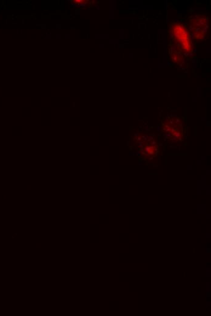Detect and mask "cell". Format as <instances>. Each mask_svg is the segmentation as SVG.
Instances as JSON below:
<instances>
[{"instance_id":"1","label":"cell","mask_w":211,"mask_h":316,"mask_svg":"<svg viewBox=\"0 0 211 316\" xmlns=\"http://www.w3.org/2000/svg\"><path fill=\"white\" fill-rule=\"evenodd\" d=\"M171 32L173 40L180 51L183 53H189L192 51V41L189 31L185 26L181 23H175L172 26Z\"/></svg>"},{"instance_id":"2","label":"cell","mask_w":211,"mask_h":316,"mask_svg":"<svg viewBox=\"0 0 211 316\" xmlns=\"http://www.w3.org/2000/svg\"><path fill=\"white\" fill-rule=\"evenodd\" d=\"M208 25V19L204 15H199L191 21V26L195 30L203 31Z\"/></svg>"},{"instance_id":"3","label":"cell","mask_w":211,"mask_h":316,"mask_svg":"<svg viewBox=\"0 0 211 316\" xmlns=\"http://www.w3.org/2000/svg\"><path fill=\"white\" fill-rule=\"evenodd\" d=\"M171 58L172 62L174 63L176 65H181L183 63V61H184L183 57L181 54L176 53H173L171 56Z\"/></svg>"},{"instance_id":"4","label":"cell","mask_w":211,"mask_h":316,"mask_svg":"<svg viewBox=\"0 0 211 316\" xmlns=\"http://www.w3.org/2000/svg\"><path fill=\"white\" fill-rule=\"evenodd\" d=\"M193 32H195L194 36H195V38L196 40H204V38L206 37V33L202 30L193 29Z\"/></svg>"},{"instance_id":"5","label":"cell","mask_w":211,"mask_h":316,"mask_svg":"<svg viewBox=\"0 0 211 316\" xmlns=\"http://www.w3.org/2000/svg\"><path fill=\"white\" fill-rule=\"evenodd\" d=\"M182 124V120L180 118V117H177V118H175V121H174V125H176V126H180Z\"/></svg>"},{"instance_id":"6","label":"cell","mask_w":211,"mask_h":316,"mask_svg":"<svg viewBox=\"0 0 211 316\" xmlns=\"http://www.w3.org/2000/svg\"><path fill=\"white\" fill-rule=\"evenodd\" d=\"M157 141L155 139H154L151 141L150 145L152 147H155L157 145Z\"/></svg>"},{"instance_id":"7","label":"cell","mask_w":211,"mask_h":316,"mask_svg":"<svg viewBox=\"0 0 211 316\" xmlns=\"http://www.w3.org/2000/svg\"><path fill=\"white\" fill-rule=\"evenodd\" d=\"M137 141H138L139 142H140V141H142V138H141V136H139V137H137Z\"/></svg>"}]
</instances>
